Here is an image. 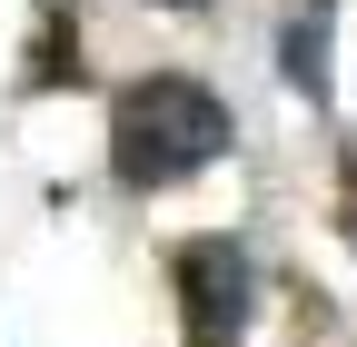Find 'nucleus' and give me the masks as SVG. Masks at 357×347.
I'll list each match as a JSON object with an SVG mask.
<instances>
[{
  "instance_id": "4",
  "label": "nucleus",
  "mask_w": 357,
  "mask_h": 347,
  "mask_svg": "<svg viewBox=\"0 0 357 347\" xmlns=\"http://www.w3.org/2000/svg\"><path fill=\"white\" fill-rule=\"evenodd\" d=\"M159 10H199V0H159Z\"/></svg>"
},
{
  "instance_id": "2",
  "label": "nucleus",
  "mask_w": 357,
  "mask_h": 347,
  "mask_svg": "<svg viewBox=\"0 0 357 347\" xmlns=\"http://www.w3.org/2000/svg\"><path fill=\"white\" fill-rule=\"evenodd\" d=\"M169 278H178V327H189V347H238L248 298H258L238 238H189V248L169 258Z\"/></svg>"
},
{
  "instance_id": "1",
  "label": "nucleus",
  "mask_w": 357,
  "mask_h": 347,
  "mask_svg": "<svg viewBox=\"0 0 357 347\" xmlns=\"http://www.w3.org/2000/svg\"><path fill=\"white\" fill-rule=\"evenodd\" d=\"M218 149H229V109H218V90H199L178 70H149L109 100V169L129 189H178Z\"/></svg>"
},
{
  "instance_id": "5",
  "label": "nucleus",
  "mask_w": 357,
  "mask_h": 347,
  "mask_svg": "<svg viewBox=\"0 0 357 347\" xmlns=\"http://www.w3.org/2000/svg\"><path fill=\"white\" fill-rule=\"evenodd\" d=\"M347 229H357V219H347Z\"/></svg>"
},
{
  "instance_id": "3",
  "label": "nucleus",
  "mask_w": 357,
  "mask_h": 347,
  "mask_svg": "<svg viewBox=\"0 0 357 347\" xmlns=\"http://www.w3.org/2000/svg\"><path fill=\"white\" fill-rule=\"evenodd\" d=\"M288 79H298V90L328 79V40H318V30H288Z\"/></svg>"
}]
</instances>
